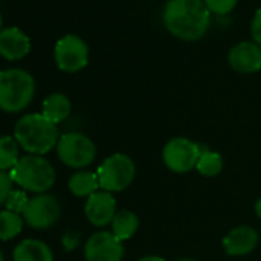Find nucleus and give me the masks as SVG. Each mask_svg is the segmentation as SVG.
Wrapping results in <instances>:
<instances>
[{
    "mask_svg": "<svg viewBox=\"0 0 261 261\" xmlns=\"http://www.w3.org/2000/svg\"><path fill=\"white\" fill-rule=\"evenodd\" d=\"M23 217L11 211H0V241H8L17 237L23 229Z\"/></svg>",
    "mask_w": 261,
    "mask_h": 261,
    "instance_id": "19",
    "label": "nucleus"
},
{
    "mask_svg": "<svg viewBox=\"0 0 261 261\" xmlns=\"http://www.w3.org/2000/svg\"><path fill=\"white\" fill-rule=\"evenodd\" d=\"M0 31H2V13H0Z\"/></svg>",
    "mask_w": 261,
    "mask_h": 261,
    "instance_id": "31",
    "label": "nucleus"
},
{
    "mask_svg": "<svg viewBox=\"0 0 261 261\" xmlns=\"http://www.w3.org/2000/svg\"><path fill=\"white\" fill-rule=\"evenodd\" d=\"M60 217L59 201L48 194H39L30 198V203L23 212V220L30 227L48 229Z\"/></svg>",
    "mask_w": 261,
    "mask_h": 261,
    "instance_id": "9",
    "label": "nucleus"
},
{
    "mask_svg": "<svg viewBox=\"0 0 261 261\" xmlns=\"http://www.w3.org/2000/svg\"><path fill=\"white\" fill-rule=\"evenodd\" d=\"M68 188L72 195L80 197V198H89L92 194H95L100 189L98 177L97 172L91 171H77L75 174L71 175L68 181Z\"/></svg>",
    "mask_w": 261,
    "mask_h": 261,
    "instance_id": "17",
    "label": "nucleus"
},
{
    "mask_svg": "<svg viewBox=\"0 0 261 261\" xmlns=\"http://www.w3.org/2000/svg\"><path fill=\"white\" fill-rule=\"evenodd\" d=\"M201 151L203 149L198 143L186 137H174L165 145L162 159L169 171L175 174H186L195 169Z\"/></svg>",
    "mask_w": 261,
    "mask_h": 261,
    "instance_id": "7",
    "label": "nucleus"
},
{
    "mask_svg": "<svg viewBox=\"0 0 261 261\" xmlns=\"http://www.w3.org/2000/svg\"><path fill=\"white\" fill-rule=\"evenodd\" d=\"M31 49L30 37L17 27L4 28L0 31V56L7 60H19Z\"/></svg>",
    "mask_w": 261,
    "mask_h": 261,
    "instance_id": "14",
    "label": "nucleus"
},
{
    "mask_svg": "<svg viewBox=\"0 0 261 261\" xmlns=\"http://www.w3.org/2000/svg\"><path fill=\"white\" fill-rule=\"evenodd\" d=\"M19 146L20 145L13 137H0V169L11 171L19 163Z\"/></svg>",
    "mask_w": 261,
    "mask_h": 261,
    "instance_id": "20",
    "label": "nucleus"
},
{
    "mask_svg": "<svg viewBox=\"0 0 261 261\" xmlns=\"http://www.w3.org/2000/svg\"><path fill=\"white\" fill-rule=\"evenodd\" d=\"M34 77L19 68L0 71V109L16 114L23 111L34 98Z\"/></svg>",
    "mask_w": 261,
    "mask_h": 261,
    "instance_id": "3",
    "label": "nucleus"
},
{
    "mask_svg": "<svg viewBox=\"0 0 261 261\" xmlns=\"http://www.w3.org/2000/svg\"><path fill=\"white\" fill-rule=\"evenodd\" d=\"M54 59L57 66L65 72L82 71L89 60V49L85 40L79 36H63L54 48Z\"/></svg>",
    "mask_w": 261,
    "mask_h": 261,
    "instance_id": "8",
    "label": "nucleus"
},
{
    "mask_svg": "<svg viewBox=\"0 0 261 261\" xmlns=\"http://www.w3.org/2000/svg\"><path fill=\"white\" fill-rule=\"evenodd\" d=\"M0 261H5V256H4L2 250H0Z\"/></svg>",
    "mask_w": 261,
    "mask_h": 261,
    "instance_id": "30",
    "label": "nucleus"
},
{
    "mask_svg": "<svg viewBox=\"0 0 261 261\" xmlns=\"http://www.w3.org/2000/svg\"><path fill=\"white\" fill-rule=\"evenodd\" d=\"M229 65L240 74H253L261 69V46L255 42H241L235 45L227 56Z\"/></svg>",
    "mask_w": 261,
    "mask_h": 261,
    "instance_id": "12",
    "label": "nucleus"
},
{
    "mask_svg": "<svg viewBox=\"0 0 261 261\" xmlns=\"http://www.w3.org/2000/svg\"><path fill=\"white\" fill-rule=\"evenodd\" d=\"M203 2L206 8L209 10V13L224 16V14H229L237 7L238 0H203Z\"/></svg>",
    "mask_w": 261,
    "mask_h": 261,
    "instance_id": "23",
    "label": "nucleus"
},
{
    "mask_svg": "<svg viewBox=\"0 0 261 261\" xmlns=\"http://www.w3.org/2000/svg\"><path fill=\"white\" fill-rule=\"evenodd\" d=\"M17 143L33 155H43L54 149L59 143L57 124L49 121L43 114L23 115L14 129Z\"/></svg>",
    "mask_w": 261,
    "mask_h": 261,
    "instance_id": "2",
    "label": "nucleus"
},
{
    "mask_svg": "<svg viewBox=\"0 0 261 261\" xmlns=\"http://www.w3.org/2000/svg\"><path fill=\"white\" fill-rule=\"evenodd\" d=\"M259 235L250 226H237L227 232L223 238V247L227 255L232 256H243L255 250L258 246Z\"/></svg>",
    "mask_w": 261,
    "mask_h": 261,
    "instance_id": "13",
    "label": "nucleus"
},
{
    "mask_svg": "<svg viewBox=\"0 0 261 261\" xmlns=\"http://www.w3.org/2000/svg\"><path fill=\"white\" fill-rule=\"evenodd\" d=\"M117 214V201L111 192L97 191L85 204V215L88 221L97 227H105L112 223Z\"/></svg>",
    "mask_w": 261,
    "mask_h": 261,
    "instance_id": "11",
    "label": "nucleus"
},
{
    "mask_svg": "<svg viewBox=\"0 0 261 261\" xmlns=\"http://www.w3.org/2000/svg\"><path fill=\"white\" fill-rule=\"evenodd\" d=\"M112 233L120 240V241H126L129 238H133L140 226V220L139 217L129 209H123V211H117L112 223Z\"/></svg>",
    "mask_w": 261,
    "mask_h": 261,
    "instance_id": "18",
    "label": "nucleus"
},
{
    "mask_svg": "<svg viewBox=\"0 0 261 261\" xmlns=\"http://www.w3.org/2000/svg\"><path fill=\"white\" fill-rule=\"evenodd\" d=\"M178 261H195L194 258H180Z\"/></svg>",
    "mask_w": 261,
    "mask_h": 261,
    "instance_id": "29",
    "label": "nucleus"
},
{
    "mask_svg": "<svg viewBox=\"0 0 261 261\" xmlns=\"http://www.w3.org/2000/svg\"><path fill=\"white\" fill-rule=\"evenodd\" d=\"M195 169L203 177H217L223 171V157L218 152L203 149Z\"/></svg>",
    "mask_w": 261,
    "mask_h": 261,
    "instance_id": "21",
    "label": "nucleus"
},
{
    "mask_svg": "<svg viewBox=\"0 0 261 261\" xmlns=\"http://www.w3.org/2000/svg\"><path fill=\"white\" fill-rule=\"evenodd\" d=\"M13 178L7 171L0 169V206L5 204L10 194L13 192Z\"/></svg>",
    "mask_w": 261,
    "mask_h": 261,
    "instance_id": "24",
    "label": "nucleus"
},
{
    "mask_svg": "<svg viewBox=\"0 0 261 261\" xmlns=\"http://www.w3.org/2000/svg\"><path fill=\"white\" fill-rule=\"evenodd\" d=\"M124 256L123 241L112 232L100 230L91 235L85 244L86 261H121Z\"/></svg>",
    "mask_w": 261,
    "mask_h": 261,
    "instance_id": "10",
    "label": "nucleus"
},
{
    "mask_svg": "<svg viewBox=\"0 0 261 261\" xmlns=\"http://www.w3.org/2000/svg\"><path fill=\"white\" fill-rule=\"evenodd\" d=\"M14 261H53V252L49 246L40 240L28 238L19 243L13 252Z\"/></svg>",
    "mask_w": 261,
    "mask_h": 261,
    "instance_id": "15",
    "label": "nucleus"
},
{
    "mask_svg": "<svg viewBox=\"0 0 261 261\" xmlns=\"http://www.w3.org/2000/svg\"><path fill=\"white\" fill-rule=\"evenodd\" d=\"M14 183L30 192L45 194L56 183V171L53 165L42 155H25L10 171Z\"/></svg>",
    "mask_w": 261,
    "mask_h": 261,
    "instance_id": "4",
    "label": "nucleus"
},
{
    "mask_svg": "<svg viewBox=\"0 0 261 261\" xmlns=\"http://www.w3.org/2000/svg\"><path fill=\"white\" fill-rule=\"evenodd\" d=\"M136 163L129 155L117 152L106 157L97 169L100 189L106 192H121L133 185L136 178Z\"/></svg>",
    "mask_w": 261,
    "mask_h": 261,
    "instance_id": "5",
    "label": "nucleus"
},
{
    "mask_svg": "<svg viewBox=\"0 0 261 261\" xmlns=\"http://www.w3.org/2000/svg\"><path fill=\"white\" fill-rule=\"evenodd\" d=\"M42 114L54 124L62 123L71 114V101L62 92H54L48 95L42 105Z\"/></svg>",
    "mask_w": 261,
    "mask_h": 261,
    "instance_id": "16",
    "label": "nucleus"
},
{
    "mask_svg": "<svg viewBox=\"0 0 261 261\" xmlns=\"http://www.w3.org/2000/svg\"><path fill=\"white\" fill-rule=\"evenodd\" d=\"M166 30L180 40L201 39L211 25V13L203 0H169L163 10Z\"/></svg>",
    "mask_w": 261,
    "mask_h": 261,
    "instance_id": "1",
    "label": "nucleus"
},
{
    "mask_svg": "<svg viewBox=\"0 0 261 261\" xmlns=\"http://www.w3.org/2000/svg\"><path fill=\"white\" fill-rule=\"evenodd\" d=\"M137 261H166V259L162 258V256H159V255H146V256H142Z\"/></svg>",
    "mask_w": 261,
    "mask_h": 261,
    "instance_id": "27",
    "label": "nucleus"
},
{
    "mask_svg": "<svg viewBox=\"0 0 261 261\" xmlns=\"http://www.w3.org/2000/svg\"><path fill=\"white\" fill-rule=\"evenodd\" d=\"M77 241H79L77 233H66V235L63 237V244L66 246L68 250H72V249L77 246Z\"/></svg>",
    "mask_w": 261,
    "mask_h": 261,
    "instance_id": "26",
    "label": "nucleus"
},
{
    "mask_svg": "<svg viewBox=\"0 0 261 261\" xmlns=\"http://www.w3.org/2000/svg\"><path fill=\"white\" fill-rule=\"evenodd\" d=\"M250 34L253 42L261 46V8L255 13L253 19H252V25H250Z\"/></svg>",
    "mask_w": 261,
    "mask_h": 261,
    "instance_id": "25",
    "label": "nucleus"
},
{
    "mask_svg": "<svg viewBox=\"0 0 261 261\" xmlns=\"http://www.w3.org/2000/svg\"><path fill=\"white\" fill-rule=\"evenodd\" d=\"M57 155L63 165L74 169H83L92 165L97 155V149L94 142L85 134L66 133L59 139Z\"/></svg>",
    "mask_w": 261,
    "mask_h": 261,
    "instance_id": "6",
    "label": "nucleus"
},
{
    "mask_svg": "<svg viewBox=\"0 0 261 261\" xmlns=\"http://www.w3.org/2000/svg\"><path fill=\"white\" fill-rule=\"evenodd\" d=\"M255 214H256V217L261 220V198H258L256 203H255Z\"/></svg>",
    "mask_w": 261,
    "mask_h": 261,
    "instance_id": "28",
    "label": "nucleus"
},
{
    "mask_svg": "<svg viewBox=\"0 0 261 261\" xmlns=\"http://www.w3.org/2000/svg\"><path fill=\"white\" fill-rule=\"evenodd\" d=\"M28 203H30V198H28V195H27L25 191H14L13 189V192L10 194L7 203H5V206L11 212L23 214L25 209H27V206H28Z\"/></svg>",
    "mask_w": 261,
    "mask_h": 261,
    "instance_id": "22",
    "label": "nucleus"
}]
</instances>
